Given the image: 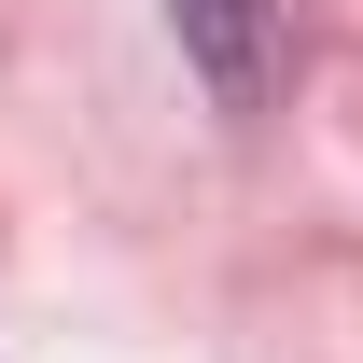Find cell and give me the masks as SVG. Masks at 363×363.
Here are the masks:
<instances>
[{"mask_svg": "<svg viewBox=\"0 0 363 363\" xmlns=\"http://www.w3.org/2000/svg\"><path fill=\"white\" fill-rule=\"evenodd\" d=\"M168 14V43L196 56V84L224 98V112H266L279 70H294V0H154Z\"/></svg>", "mask_w": 363, "mask_h": 363, "instance_id": "6da1fadb", "label": "cell"}]
</instances>
